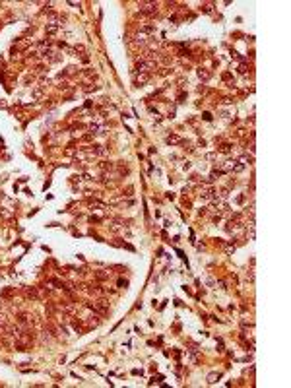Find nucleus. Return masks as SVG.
<instances>
[{
	"mask_svg": "<svg viewBox=\"0 0 291 388\" xmlns=\"http://www.w3.org/2000/svg\"><path fill=\"white\" fill-rule=\"evenodd\" d=\"M244 169V163L241 161H225V171H233V173H241Z\"/></svg>",
	"mask_w": 291,
	"mask_h": 388,
	"instance_id": "obj_1",
	"label": "nucleus"
},
{
	"mask_svg": "<svg viewBox=\"0 0 291 388\" xmlns=\"http://www.w3.org/2000/svg\"><path fill=\"white\" fill-rule=\"evenodd\" d=\"M140 12H144V14H155V12H157V6H155L153 2H142V4H140Z\"/></svg>",
	"mask_w": 291,
	"mask_h": 388,
	"instance_id": "obj_2",
	"label": "nucleus"
},
{
	"mask_svg": "<svg viewBox=\"0 0 291 388\" xmlns=\"http://www.w3.org/2000/svg\"><path fill=\"white\" fill-rule=\"evenodd\" d=\"M150 78H151V74H134V84L136 86H144V84H148L150 82Z\"/></svg>",
	"mask_w": 291,
	"mask_h": 388,
	"instance_id": "obj_3",
	"label": "nucleus"
},
{
	"mask_svg": "<svg viewBox=\"0 0 291 388\" xmlns=\"http://www.w3.org/2000/svg\"><path fill=\"white\" fill-rule=\"evenodd\" d=\"M214 194H216V192L211 190V188H206L202 194H200V198H202V200H210V198H214Z\"/></svg>",
	"mask_w": 291,
	"mask_h": 388,
	"instance_id": "obj_4",
	"label": "nucleus"
},
{
	"mask_svg": "<svg viewBox=\"0 0 291 388\" xmlns=\"http://www.w3.org/2000/svg\"><path fill=\"white\" fill-rule=\"evenodd\" d=\"M167 144H183V138H178V136L171 134V136H167Z\"/></svg>",
	"mask_w": 291,
	"mask_h": 388,
	"instance_id": "obj_5",
	"label": "nucleus"
},
{
	"mask_svg": "<svg viewBox=\"0 0 291 388\" xmlns=\"http://www.w3.org/2000/svg\"><path fill=\"white\" fill-rule=\"evenodd\" d=\"M219 376H221L219 373H210V374H208V382H216Z\"/></svg>",
	"mask_w": 291,
	"mask_h": 388,
	"instance_id": "obj_6",
	"label": "nucleus"
},
{
	"mask_svg": "<svg viewBox=\"0 0 291 388\" xmlns=\"http://www.w3.org/2000/svg\"><path fill=\"white\" fill-rule=\"evenodd\" d=\"M198 76L202 78V80H208V78H210V72H206V70H198Z\"/></svg>",
	"mask_w": 291,
	"mask_h": 388,
	"instance_id": "obj_7",
	"label": "nucleus"
}]
</instances>
